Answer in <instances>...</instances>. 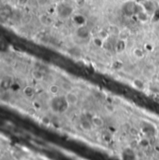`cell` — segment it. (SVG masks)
I'll return each instance as SVG.
<instances>
[{
  "mask_svg": "<svg viewBox=\"0 0 159 160\" xmlns=\"http://www.w3.org/2000/svg\"><path fill=\"white\" fill-rule=\"evenodd\" d=\"M32 78L37 81H42L45 78V73L39 69H35L32 71Z\"/></svg>",
  "mask_w": 159,
  "mask_h": 160,
  "instance_id": "obj_9",
  "label": "cell"
},
{
  "mask_svg": "<svg viewBox=\"0 0 159 160\" xmlns=\"http://www.w3.org/2000/svg\"><path fill=\"white\" fill-rule=\"evenodd\" d=\"M28 1H29V0H18V3H19V5H21V6H25V5L28 3Z\"/></svg>",
  "mask_w": 159,
  "mask_h": 160,
  "instance_id": "obj_17",
  "label": "cell"
},
{
  "mask_svg": "<svg viewBox=\"0 0 159 160\" xmlns=\"http://www.w3.org/2000/svg\"><path fill=\"white\" fill-rule=\"evenodd\" d=\"M13 80L10 77H5L2 81H1V88L2 89H8V88H11V86L13 84Z\"/></svg>",
  "mask_w": 159,
  "mask_h": 160,
  "instance_id": "obj_8",
  "label": "cell"
},
{
  "mask_svg": "<svg viewBox=\"0 0 159 160\" xmlns=\"http://www.w3.org/2000/svg\"><path fill=\"white\" fill-rule=\"evenodd\" d=\"M132 84H133V87H134L135 88L139 89V90H143V89L145 88V84H144L142 80L139 79V78L133 79Z\"/></svg>",
  "mask_w": 159,
  "mask_h": 160,
  "instance_id": "obj_13",
  "label": "cell"
},
{
  "mask_svg": "<svg viewBox=\"0 0 159 160\" xmlns=\"http://www.w3.org/2000/svg\"><path fill=\"white\" fill-rule=\"evenodd\" d=\"M132 53H133V56H134L136 59H138V60L142 59V58L144 57V51H143L142 48H135L133 49Z\"/></svg>",
  "mask_w": 159,
  "mask_h": 160,
  "instance_id": "obj_15",
  "label": "cell"
},
{
  "mask_svg": "<svg viewBox=\"0 0 159 160\" xmlns=\"http://www.w3.org/2000/svg\"><path fill=\"white\" fill-rule=\"evenodd\" d=\"M48 92L52 95V96H57L60 92V87L57 84H51L48 87Z\"/></svg>",
  "mask_w": 159,
  "mask_h": 160,
  "instance_id": "obj_14",
  "label": "cell"
},
{
  "mask_svg": "<svg viewBox=\"0 0 159 160\" xmlns=\"http://www.w3.org/2000/svg\"><path fill=\"white\" fill-rule=\"evenodd\" d=\"M93 43H94V45H95L96 47L101 48V47H102V46H103V44H104V40H103L102 38H101V37H96V38H93Z\"/></svg>",
  "mask_w": 159,
  "mask_h": 160,
  "instance_id": "obj_16",
  "label": "cell"
},
{
  "mask_svg": "<svg viewBox=\"0 0 159 160\" xmlns=\"http://www.w3.org/2000/svg\"><path fill=\"white\" fill-rule=\"evenodd\" d=\"M129 36H130V31L127 28H124L118 32V39L127 41Z\"/></svg>",
  "mask_w": 159,
  "mask_h": 160,
  "instance_id": "obj_10",
  "label": "cell"
},
{
  "mask_svg": "<svg viewBox=\"0 0 159 160\" xmlns=\"http://www.w3.org/2000/svg\"><path fill=\"white\" fill-rule=\"evenodd\" d=\"M29 160V159H28ZM37 160H44V159H42V158H37Z\"/></svg>",
  "mask_w": 159,
  "mask_h": 160,
  "instance_id": "obj_18",
  "label": "cell"
},
{
  "mask_svg": "<svg viewBox=\"0 0 159 160\" xmlns=\"http://www.w3.org/2000/svg\"><path fill=\"white\" fill-rule=\"evenodd\" d=\"M142 9V6L141 8V6L138 5L134 1H127L122 7V11H123L124 15H126L127 17L137 15Z\"/></svg>",
  "mask_w": 159,
  "mask_h": 160,
  "instance_id": "obj_2",
  "label": "cell"
},
{
  "mask_svg": "<svg viewBox=\"0 0 159 160\" xmlns=\"http://www.w3.org/2000/svg\"><path fill=\"white\" fill-rule=\"evenodd\" d=\"M36 91H35V88L31 86H26L24 88H23V94L25 97L27 98H32L34 95H35Z\"/></svg>",
  "mask_w": 159,
  "mask_h": 160,
  "instance_id": "obj_12",
  "label": "cell"
},
{
  "mask_svg": "<svg viewBox=\"0 0 159 160\" xmlns=\"http://www.w3.org/2000/svg\"><path fill=\"white\" fill-rule=\"evenodd\" d=\"M56 13L61 19H67L73 15L74 8L66 2H61L56 7Z\"/></svg>",
  "mask_w": 159,
  "mask_h": 160,
  "instance_id": "obj_1",
  "label": "cell"
},
{
  "mask_svg": "<svg viewBox=\"0 0 159 160\" xmlns=\"http://www.w3.org/2000/svg\"><path fill=\"white\" fill-rule=\"evenodd\" d=\"M142 8H143V9H144L149 15H150V14H153V13H155V12L157 11L154 3L151 2V1H146V2H144V3L142 4Z\"/></svg>",
  "mask_w": 159,
  "mask_h": 160,
  "instance_id": "obj_6",
  "label": "cell"
},
{
  "mask_svg": "<svg viewBox=\"0 0 159 160\" xmlns=\"http://www.w3.org/2000/svg\"><path fill=\"white\" fill-rule=\"evenodd\" d=\"M73 22L77 26V27H81V26H85L87 23V19L85 16H83L82 14H76L73 17Z\"/></svg>",
  "mask_w": 159,
  "mask_h": 160,
  "instance_id": "obj_5",
  "label": "cell"
},
{
  "mask_svg": "<svg viewBox=\"0 0 159 160\" xmlns=\"http://www.w3.org/2000/svg\"><path fill=\"white\" fill-rule=\"evenodd\" d=\"M77 37L80 38L85 39V38H88V36H89V31H88V29L86 27V25H85V26H81V27H78V29H77Z\"/></svg>",
  "mask_w": 159,
  "mask_h": 160,
  "instance_id": "obj_7",
  "label": "cell"
},
{
  "mask_svg": "<svg viewBox=\"0 0 159 160\" xmlns=\"http://www.w3.org/2000/svg\"><path fill=\"white\" fill-rule=\"evenodd\" d=\"M126 42H127V41H125V40L118 39V41H117V44H116V50H117V52L121 53V52L125 51V49H126V48H127Z\"/></svg>",
  "mask_w": 159,
  "mask_h": 160,
  "instance_id": "obj_11",
  "label": "cell"
},
{
  "mask_svg": "<svg viewBox=\"0 0 159 160\" xmlns=\"http://www.w3.org/2000/svg\"><path fill=\"white\" fill-rule=\"evenodd\" d=\"M40 23L46 27H49L53 24V19L48 14H41L39 16Z\"/></svg>",
  "mask_w": 159,
  "mask_h": 160,
  "instance_id": "obj_4",
  "label": "cell"
},
{
  "mask_svg": "<svg viewBox=\"0 0 159 160\" xmlns=\"http://www.w3.org/2000/svg\"><path fill=\"white\" fill-rule=\"evenodd\" d=\"M64 98H65L67 103L69 104V107H70V106H75V105H77V104L78 103V102H79V98H78L77 94L75 93V92H73L72 90L67 91L66 94H65V96H64Z\"/></svg>",
  "mask_w": 159,
  "mask_h": 160,
  "instance_id": "obj_3",
  "label": "cell"
}]
</instances>
